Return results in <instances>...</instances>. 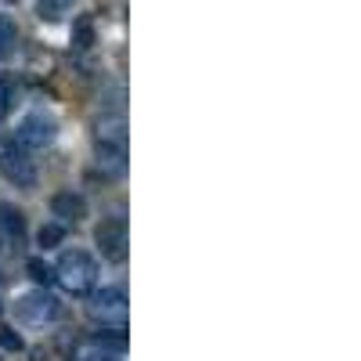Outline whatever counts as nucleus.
<instances>
[{
	"label": "nucleus",
	"mask_w": 361,
	"mask_h": 361,
	"mask_svg": "<svg viewBox=\"0 0 361 361\" xmlns=\"http://www.w3.org/2000/svg\"><path fill=\"white\" fill-rule=\"evenodd\" d=\"M51 214L62 221V224H76V221L87 217V199L80 192H58L51 199Z\"/></svg>",
	"instance_id": "obj_8"
},
{
	"label": "nucleus",
	"mask_w": 361,
	"mask_h": 361,
	"mask_svg": "<svg viewBox=\"0 0 361 361\" xmlns=\"http://www.w3.org/2000/svg\"><path fill=\"white\" fill-rule=\"evenodd\" d=\"M0 347L4 350H22V336L15 333L11 325H0Z\"/></svg>",
	"instance_id": "obj_17"
},
{
	"label": "nucleus",
	"mask_w": 361,
	"mask_h": 361,
	"mask_svg": "<svg viewBox=\"0 0 361 361\" xmlns=\"http://www.w3.org/2000/svg\"><path fill=\"white\" fill-rule=\"evenodd\" d=\"M0 166H4V177L15 188H37V166L29 159V152L22 145H8L0 152Z\"/></svg>",
	"instance_id": "obj_4"
},
{
	"label": "nucleus",
	"mask_w": 361,
	"mask_h": 361,
	"mask_svg": "<svg viewBox=\"0 0 361 361\" xmlns=\"http://www.w3.org/2000/svg\"><path fill=\"white\" fill-rule=\"evenodd\" d=\"M127 293L119 289V286H112V289H102V293H94V300H90V314L94 318H102V322H112V325H123L127 322Z\"/></svg>",
	"instance_id": "obj_6"
},
{
	"label": "nucleus",
	"mask_w": 361,
	"mask_h": 361,
	"mask_svg": "<svg viewBox=\"0 0 361 361\" xmlns=\"http://www.w3.org/2000/svg\"><path fill=\"white\" fill-rule=\"evenodd\" d=\"M0 311H4V304H0Z\"/></svg>",
	"instance_id": "obj_18"
},
{
	"label": "nucleus",
	"mask_w": 361,
	"mask_h": 361,
	"mask_svg": "<svg viewBox=\"0 0 361 361\" xmlns=\"http://www.w3.org/2000/svg\"><path fill=\"white\" fill-rule=\"evenodd\" d=\"M94 243H98L105 260H112V264L123 260L127 257V224H123V217H105L94 228Z\"/></svg>",
	"instance_id": "obj_5"
},
{
	"label": "nucleus",
	"mask_w": 361,
	"mask_h": 361,
	"mask_svg": "<svg viewBox=\"0 0 361 361\" xmlns=\"http://www.w3.org/2000/svg\"><path fill=\"white\" fill-rule=\"evenodd\" d=\"M54 279L62 282L66 293H73V296H87L90 289H94V282H98V264H94V257L83 253V250H69V253L58 257Z\"/></svg>",
	"instance_id": "obj_1"
},
{
	"label": "nucleus",
	"mask_w": 361,
	"mask_h": 361,
	"mask_svg": "<svg viewBox=\"0 0 361 361\" xmlns=\"http://www.w3.org/2000/svg\"><path fill=\"white\" fill-rule=\"evenodd\" d=\"M98 343L102 347H109V350H123L127 347V336H123V329H105V333H98Z\"/></svg>",
	"instance_id": "obj_15"
},
{
	"label": "nucleus",
	"mask_w": 361,
	"mask_h": 361,
	"mask_svg": "<svg viewBox=\"0 0 361 361\" xmlns=\"http://www.w3.org/2000/svg\"><path fill=\"white\" fill-rule=\"evenodd\" d=\"M73 44H76L80 51H87L90 44H94V18H90V15H80V18L73 22Z\"/></svg>",
	"instance_id": "obj_11"
},
{
	"label": "nucleus",
	"mask_w": 361,
	"mask_h": 361,
	"mask_svg": "<svg viewBox=\"0 0 361 361\" xmlns=\"http://www.w3.org/2000/svg\"><path fill=\"white\" fill-rule=\"evenodd\" d=\"M11 105H15V83L0 73V116H8Z\"/></svg>",
	"instance_id": "obj_16"
},
{
	"label": "nucleus",
	"mask_w": 361,
	"mask_h": 361,
	"mask_svg": "<svg viewBox=\"0 0 361 361\" xmlns=\"http://www.w3.org/2000/svg\"><path fill=\"white\" fill-rule=\"evenodd\" d=\"M37 243H40V250H54V246H62V243H66V224H62V221L44 224V228L37 231Z\"/></svg>",
	"instance_id": "obj_10"
},
{
	"label": "nucleus",
	"mask_w": 361,
	"mask_h": 361,
	"mask_svg": "<svg viewBox=\"0 0 361 361\" xmlns=\"http://www.w3.org/2000/svg\"><path fill=\"white\" fill-rule=\"evenodd\" d=\"M25 271H29V279H33V282H40V286H47V282H54V271L40 260V257H33V260H29L25 264Z\"/></svg>",
	"instance_id": "obj_14"
},
{
	"label": "nucleus",
	"mask_w": 361,
	"mask_h": 361,
	"mask_svg": "<svg viewBox=\"0 0 361 361\" xmlns=\"http://www.w3.org/2000/svg\"><path fill=\"white\" fill-rule=\"evenodd\" d=\"M58 137V123H54V116H47L44 109L37 112H29L22 123H18V145L22 148H33V152H40V148H51Z\"/></svg>",
	"instance_id": "obj_2"
},
{
	"label": "nucleus",
	"mask_w": 361,
	"mask_h": 361,
	"mask_svg": "<svg viewBox=\"0 0 361 361\" xmlns=\"http://www.w3.org/2000/svg\"><path fill=\"white\" fill-rule=\"evenodd\" d=\"M15 314H18V322H25V325H47V322L58 318V300H54L51 293H44V289H33V293L18 296Z\"/></svg>",
	"instance_id": "obj_3"
},
{
	"label": "nucleus",
	"mask_w": 361,
	"mask_h": 361,
	"mask_svg": "<svg viewBox=\"0 0 361 361\" xmlns=\"http://www.w3.org/2000/svg\"><path fill=\"white\" fill-rule=\"evenodd\" d=\"M94 159H98L102 173H109V177H123V170H127V148H123V141L98 137V145H94Z\"/></svg>",
	"instance_id": "obj_7"
},
{
	"label": "nucleus",
	"mask_w": 361,
	"mask_h": 361,
	"mask_svg": "<svg viewBox=\"0 0 361 361\" xmlns=\"http://www.w3.org/2000/svg\"><path fill=\"white\" fill-rule=\"evenodd\" d=\"M15 37H18V29L8 15H0V58H4L11 47H15Z\"/></svg>",
	"instance_id": "obj_13"
},
{
	"label": "nucleus",
	"mask_w": 361,
	"mask_h": 361,
	"mask_svg": "<svg viewBox=\"0 0 361 361\" xmlns=\"http://www.w3.org/2000/svg\"><path fill=\"white\" fill-rule=\"evenodd\" d=\"M66 11H69V0H37V15L44 22H58Z\"/></svg>",
	"instance_id": "obj_12"
},
{
	"label": "nucleus",
	"mask_w": 361,
	"mask_h": 361,
	"mask_svg": "<svg viewBox=\"0 0 361 361\" xmlns=\"http://www.w3.org/2000/svg\"><path fill=\"white\" fill-rule=\"evenodd\" d=\"M0 228H4L15 243H22V238H25V217H22V209H15L11 202H0Z\"/></svg>",
	"instance_id": "obj_9"
}]
</instances>
